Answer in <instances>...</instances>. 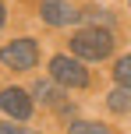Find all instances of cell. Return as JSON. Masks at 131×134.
Returning a JSON list of instances; mask_svg holds the SVG:
<instances>
[{
    "label": "cell",
    "mask_w": 131,
    "mask_h": 134,
    "mask_svg": "<svg viewBox=\"0 0 131 134\" xmlns=\"http://www.w3.org/2000/svg\"><path fill=\"white\" fill-rule=\"evenodd\" d=\"M106 106L113 109V113H131V88H113L110 95H106Z\"/></svg>",
    "instance_id": "obj_6"
},
{
    "label": "cell",
    "mask_w": 131,
    "mask_h": 134,
    "mask_svg": "<svg viewBox=\"0 0 131 134\" xmlns=\"http://www.w3.org/2000/svg\"><path fill=\"white\" fill-rule=\"evenodd\" d=\"M110 49H113L110 28H82L71 35V53L82 60H103V57H110Z\"/></svg>",
    "instance_id": "obj_1"
},
{
    "label": "cell",
    "mask_w": 131,
    "mask_h": 134,
    "mask_svg": "<svg viewBox=\"0 0 131 134\" xmlns=\"http://www.w3.org/2000/svg\"><path fill=\"white\" fill-rule=\"evenodd\" d=\"M0 109L14 120H28L32 116V99H28L25 88H4L0 92Z\"/></svg>",
    "instance_id": "obj_5"
},
{
    "label": "cell",
    "mask_w": 131,
    "mask_h": 134,
    "mask_svg": "<svg viewBox=\"0 0 131 134\" xmlns=\"http://www.w3.org/2000/svg\"><path fill=\"white\" fill-rule=\"evenodd\" d=\"M0 134H39V131H28L21 124H0Z\"/></svg>",
    "instance_id": "obj_10"
},
{
    "label": "cell",
    "mask_w": 131,
    "mask_h": 134,
    "mask_svg": "<svg viewBox=\"0 0 131 134\" xmlns=\"http://www.w3.org/2000/svg\"><path fill=\"white\" fill-rule=\"evenodd\" d=\"M128 4H131V0H128Z\"/></svg>",
    "instance_id": "obj_12"
},
{
    "label": "cell",
    "mask_w": 131,
    "mask_h": 134,
    "mask_svg": "<svg viewBox=\"0 0 131 134\" xmlns=\"http://www.w3.org/2000/svg\"><path fill=\"white\" fill-rule=\"evenodd\" d=\"M0 60L11 71H32L39 60V46H35V39H14L0 49Z\"/></svg>",
    "instance_id": "obj_2"
},
{
    "label": "cell",
    "mask_w": 131,
    "mask_h": 134,
    "mask_svg": "<svg viewBox=\"0 0 131 134\" xmlns=\"http://www.w3.org/2000/svg\"><path fill=\"white\" fill-rule=\"evenodd\" d=\"M50 74H53V81L57 85H64V88H85L89 85V74H85V67L78 57H53L50 60Z\"/></svg>",
    "instance_id": "obj_3"
},
{
    "label": "cell",
    "mask_w": 131,
    "mask_h": 134,
    "mask_svg": "<svg viewBox=\"0 0 131 134\" xmlns=\"http://www.w3.org/2000/svg\"><path fill=\"white\" fill-rule=\"evenodd\" d=\"M67 134H113L106 124H92V120H82V124H71Z\"/></svg>",
    "instance_id": "obj_8"
},
{
    "label": "cell",
    "mask_w": 131,
    "mask_h": 134,
    "mask_svg": "<svg viewBox=\"0 0 131 134\" xmlns=\"http://www.w3.org/2000/svg\"><path fill=\"white\" fill-rule=\"evenodd\" d=\"M39 14H43V21L46 25H75L78 18H82V11L78 7H71L67 0H43L39 4Z\"/></svg>",
    "instance_id": "obj_4"
},
{
    "label": "cell",
    "mask_w": 131,
    "mask_h": 134,
    "mask_svg": "<svg viewBox=\"0 0 131 134\" xmlns=\"http://www.w3.org/2000/svg\"><path fill=\"white\" fill-rule=\"evenodd\" d=\"M113 78H117L124 88H131V57H120V60H117V67H113Z\"/></svg>",
    "instance_id": "obj_9"
},
{
    "label": "cell",
    "mask_w": 131,
    "mask_h": 134,
    "mask_svg": "<svg viewBox=\"0 0 131 134\" xmlns=\"http://www.w3.org/2000/svg\"><path fill=\"white\" fill-rule=\"evenodd\" d=\"M32 92H35V99H39V102H46V106H57V102H60V95H57V88L50 85V81H35V88H32Z\"/></svg>",
    "instance_id": "obj_7"
},
{
    "label": "cell",
    "mask_w": 131,
    "mask_h": 134,
    "mask_svg": "<svg viewBox=\"0 0 131 134\" xmlns=\"http://www.w3.org/2000/svg\"><path fill=\"white\" fill-rule=\"evenodd\" d=\"M4 21H7V11H4V4H0V25H4Z\"/></svg>",
    "instance_id": "obj_11"
}]
</instances>
